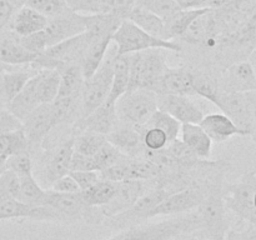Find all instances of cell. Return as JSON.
<instances>
[{
	"label": "cell",
	"mask_w": 256,
	"mask_h": 240,
	"mask_svg": "<svg viewBox=\"0 0 256 240\" xmlns=\"http://www.w3.org/2000/svg\"><path fill=\"white\" fill-rule=\"evenodd\" d=\"M245 2H252V4H256V0H245Z\"/></svg>",
	"instance_id": "cell-55"
},
{
	"label": "cell",
	"mask_w": 256,
	"mask_h": 240,
	"mask_svg": "<svg viewBox=\"0 0 256 240\" xmlns=\"http://www.w3.org/2000/svg\"><path fill=\"white\" fill-rule=\"evenodd\" d=\"M75 135L72 136V145H74V152L85 155V156H94L100 148L108 142L106 136L98 134L94 132H74Z\"/></svg>",
	"instance_id": "cell-35"
},
{
	"label": "cell",
	"mask_w": 256,
	"mask_h": 240,
	"mask_svg": "<svg viewBox=\"0 0 256 240\" xmlns=\"http://www.w3.org/2000/svg\"><path fill=\"white\" fill-rule=\"evenodd\" d=\"M5 168H6L8 170L14 172L19 178L32 174V154H30L29 152H22L10 155L6 159V165H5Z\"/></svg>",
	"instance_id": "cell-43"
},
{
	"label": "cell",
	"mask_w": 256,
	"mask_h": 240,
	"mask_svg": "<svg viewBox=\"0 0 256 240\" xmlns=\"http://www.w3.org/2000/svg\"><path fill=\"white\" fill-rule=\"evenodd\" d=\"M116 182L100 179L92 188L80 192H82V200L88 206H102L112 199V196L116 192Z\"/></svg>",
	"instance_id": "cell-32"
},
{
	"label": "cell",
	"mask_w": 256,
	"mask_h": 240,
	"mask_svg": "<svg viewBox=\"0 0 256 240\" xmlns=\"http://www.w3.org/2000/svg\"><path fill=\"white\" fill-rule=\"evenodd\" d=\"M116 55H128L149 49H164L166 52H180L182 42L178 40H162L148 34L130 20L125 19L112 35Z\"/></svg>",
	"instance_id": "cell-4"
},
{
	"label": "cell",
	"mask_w": 256,
	"mask_h": 240,
	"mask_svg": "<svg viewBox=\"0 0 256 240\" xmlns=\"http://www.w3.org/2000/svg\"><path fill=\"white\" fill-rule=\"evenodd\" d=\"M254 205H255V210H256V192H255V199H254Z\"/></svg>",
	"instance_id": "cell-56"
},
{
	"label": "cell",
	"mask_w": 256,
	"mask_h": 240,
	"mask_svg": "<svg viewBox=\"0 0 256 240\" xmlns=\"http://www.w3.org/2000/svg\"><path fill=\"white\" fill-rule=\"evenodd\" d=\"M166 50L149 49L130 54V82L128 92L146 89L156 92L160 79L166 70Z\"/></svg>",
	"instance_id": "cell-3"
},
{
	"label": "cell",
	"mask_w": 256,
	"mask_h": 240,
	"mask_svg": "<svg viewBox=\"0 0 256 240\" xmlns=\"http://www.w3.org/2000/svg\"><path fill=\"white\" fill-rule=\"evenodd\" d=\"M118 124V114L115 109L114 102H105L99 108L94 110L92 114L88 115L84 119H80L72 124L74 132H94L106 136L109 132H112Z\"/></svg>",
	"instance_id": "cell-19"
},
{
	"label": "cell",
	"mask_w": 256,
	"mask_h": 240,
	"mask_svg": "<svg viewBox=\"0 0 256 240\" xmlns=\"http://www.w3.org/2000/svg\"><path fill=\"white\" fill-rule=\"evenodd\" d=\"M139 130L142 132V144L149 152H160L170 142L166 134L158 128H139Z\"/></svg>",
	"instance_id": "cell-42"
},
{
	"label": "cell",
	"mask_w": 256,
	"mask_h": 240,
	"mask_svg": "<svg viewBox=\"0 0 256 240\" xmlns=\"http://www.w3.org/2000/svg\"><path fill=\"white\" fill-rule=\"evenodd\" d=\"M226 170L216 172L205 182V195L196 209L200 220L198 235L209 240H225L229 230L226 208L222 198V186Z\"/></svg>",
	"instance_id": "cell-1"
},
{
	"label": "cell",
	"mask_w": 256,
	"mask_h": 240,
	"mask_svg": "<svg viewBox=\"0 0 256 240\" xmlns=\"http://www.w3.org/2000/svg\"><path fill=\"white\" fill-rule=\"evenodd\" d=\"M209 8L202 9H180L175 12L172 16L165 20V28H166V39L168 40H179L192 22L196 19L202 12H208Z\"/></svg>",
	"instance_id": "cell-31"
},
{
	"label": "cell",
	"mask_w": 256,
	"mask_h": 240,
	"mask_svg": "<svg viewBox=\"0 0 256 240\" xmlns=\"http://www.w3.org/2000/svg\"><path fill=\"white\" fill-rule=\"evenodd\" d=\"M256 192V172L249 170L238 182L222 186L225 208L246 224H256L254 205Z\"/></svg>",
	"instance_id": "cell-5"
},
{
	"label": "cell",
	"mask_w": 256,
	"mask_h": 240,
	"mask_svg": "<svg viewBox=\"0 0 256 240\" xmlns=\"http://www.w3.org/2000/svg\"><path fill=\"white\" fill-rule=\"evenodd\" d=\"M220 82L222 92H256V70L249 59L228 65Z\"/></svg>",
	"instance_id": "cell-14"
},
{
	"label": "cell",
	"mask_w": 256,
	"mask_h": 240,
	"mask_svg": "<svg viewBox=\"0 0 256 240\" xmlns=\"http://www.w3.org/2000/svg\"><path fill=\"white\" fill-rule=\"evenodd\" d=\"M50 189L58 192H80L76 182H75L74 178H72L70 174H66L64 175V176L59 178L58 180H55V182H52V186H50Z\"/></svg>",
	"instance_id": "cell-47"
},
{
	"label": "cell",
	"mask_w": 256,
	"mask_h": 240,
	"mask_svg": "<svg viewBox=\"0 0 256 240\" xmlns=\"http://www.w3.org/2000/svg\"><path fill=\"white\" fill-rule=\"evenodd\" d=\"M6 2H9L16 10L26 4V0H6Z\"/></svg>",
	"instance_id": "cell-53"
},
{
	"label": "cell",
	"mask_w": 256,
	"mask_h": 240,
	"mask_svg": "<svg viewBox=\"0 0 256 240\" xmlns=\"http://www.w3.org/2000/svg\"><path fill=\"white\" fill-rule=\"evenodd\" d=\"M125 20L116 14H90L85 15V34L88 39L112 40V35Z\"/></svg>",
	"instance_id": "cell-25"
},
{
	"label": "cell",
	"mask_w": 256,
	"mask_h": 240,
	"mask_svg": "<svg viewBox=\"0 0 256 240\" xmlns=\"http://www.w3.org/2000/svg\"><path fill=\"white\" fill-rule=\"evenodd\" d=\"M20 190V178L12 170H4L0 174V196L18 199Z\"/></svg>",
	"instance_id": "cell-44"
},
{
	"label": "cell",
	"mask_w": 256,
	"mask_h": 240,
	"mask_svg": "<svg viewBox=\"0 0 256 240\" xmlns=\"http://www.w3.org/2000/svg\"><path fill=\"white\" fill-rule=\"evenodd\" d=\"M225 240H256V224H248L244 229H229Z\"/></svg>",
	"instance_id": "cell-48"
},
{
	"label": "cell",
	"mask_w": 256,
	"mask_h": 240,
	"mask_svg": "<svg viewBox=\"0 0 256 240\" xmlns=\"http://www.w3.org/2000/svg\"><path fill=\"white\" fill-rule=\"evenodd\" d=\"M248 59H249V62H252V65H254V68H255V70H256V49L252 50V54L249 55V58H248Z\"/></svg>",
	"instance_id": "cell-54"
},
{
	"label": "cell",
	"mask_w": 256,
	"mask_h": 240,
	"mask_svg": "<svg viewBox=\"0 0 256 240\" xmlns=\"http://www.w3.org/2000/svg\"><path fill=\"white\" fill-rule=\"evenodd\" d=\"M106 140L126 156L142 158L144 155L145 146L142 144V132L135 125L118 120L116 126L106 135Z\"/></svg>",
	"instance_id": "cell-17"
},
{
	"label": "cell",
	"mask_w": 256,
	"mask_h": 240,
	"mask_svg": "<svg viewBox=\"0 0 256 240\" xmlns=\"http://www.w3.org/2000/svg\"><path fill=\"white\" fill-rule=\"evenodd\" d=\"M158 109L172 115L180 124H199L204 112L196 102L185 95L156 94Z\"/></svg>",
	"instance_id": "cell-12"
},
{
	"label": "cell",
	"mask_w": 256,
	"mask_h": 240,
	"mask_svg": "<svg viewBox=\"0 0 256 240\" xmlns=\"http://www.w3.org/2000/svg\"><path fill=\"white\" fill-rule=\"evenodd\" d=\"M152 185L144 180H124L118 182V189L112 199L108 204L99 206L102 218L114 216L119 212L129 209L144 192L149 190Z\"/></svg>",
	"instance_id": "cell-15"
},
{
	"label": "cell",
	"mask_w": 256,
	"mask_h": 240,
	"mask_svg": "<svg viewBox=\"0 0 256 240\" xmlns=\"http://www.w3.org/2000/svg\"><path fill=\"white\" fill-rule=\"evenodd\" d=\"M85 32V15L75 12L72 10L50 18L46 28L42 30L48 48L58 44L62 40L70 39Z\"/></svg>",
	"instance_id": "cell-13"
},
{
	"label": "cell",
	"mask_w": 256,
	"mask_h": 240,
	"mask_svg": "<svg viewBox=\"0 0 256 240\" xmlns=\"http://www.w3.org/2000/svg\"><path fill=\"white\" fill-rule=\"evenodd\" d=\"M195 70L190 68H170L162 74L159 85L156 88V94H172L192 96L194 90Z\"/></svg>",
	"instance_id": "cell-18"
},
{
	"label": "cell",
	"mask_w": 256,
	"mask_h": 240,
	"mask_svg": "<svg viewBox=\"0 0 256 240\" xmlns=\"http://www.w3.org/2000/svg\"><path fill=\"white\" fill-rule=\"evenodd\" d=\"M25 5L42 12L48 19L55 18L58 15H62L72 10L68 6L65 0H26Z\"/></svg>",
	"instance_id": "cell-41"
},
{
	"label": "cell",
	"mask_w": 256,
	"mask_h": 240,
	"mask_svg": "<svg viewBox=\"0 0 256 240\" xmlns=\"http://www.w3.org/2000/svg\"><path fill=\"white\" fill-rule=\"evenodd\" d=\"M194 90L195 95L215 105H216L220 94H222L219 80H216L206 72H199V70H195Z\"/></svg>",
	"instance_id": "cell-36"
},
{
	"label": "cell",
	"mask_w": 256,
	"mask_h": 240,
	"mask_svg": "<svg viewBox=\"0 0 256 240\" xmlns=\"http://www.w3.org/2000/svg\"><path fill=\"white\" fill-rule=\"evenodd\" d=\"M204 195L205 182L172 192L149 212V219L160 215H180L195 212L202 204Z\"/></svg>",
	"instance_id": "cell-10"
},
{
	"label": "cell",
	"mask_w": 256,
	"mask_h": 240,
	"mask_svg": "<svg viewBox=\"0 0 256 240\" xmlns=\"http://www.w3.org/2000/svg\"><path fill=\"white\" fill-rule=\"evenodd\" d=\"M49 19L42 12L24 5L15 12L10 22V29L18 36H28L42 32L46 28Z\"/></svg>",
	"instance_id": "cell-23"
},
{
	"label": "cell",
	"mask_w": 256,
	"mask_h": 240,
	"mask_svg": "<svg viewBox=\"0 0 256 240\" xmlns=\"http://www.w3.org/2000/svg\"><path fill=\"white\" fill-rule=\"evenodd\" d=\"M199 228V215L195 210L159 222L125 228L108 240H172L179 235L198 232Z\"/></svg>",
	"instance_id": "cell-2"
},
{
	"label": "cell",
	"mask_w": 256,
	"mask_h": 240,
	"mask_svg": "<svg viewBox=\"0 0 256 240\" xmlns=\"http://www.w3.org/2000/svg\"><path fill=\"white\" fill-rule=\"evenodd\" d=\"M182 9H202L208 8L205 0H176Z\"/></svg>",
	"instance_id": "cell-50"
},
{
	"label": "cell",
	"mask_w": 256,
	"mask_h": 240,
	"mask_svg": "<svg viewBox=\"0 0 256 240\" xmlns=\"http://www.w3.org/2000/svg\"><path fill=\"white\" fill-rule=\"evenodd\" d=\"M86 35V34H85ZM88 38V36H86ZM112 39H88L86 48H85L84 55H82V62H80V68H82V75L85 79L92 76L98 68L102 65V60L106 56L108 49L112 42Z\"/></svg>",
	"instance_id": "cell-27"
},
{
	"label": "cell",
	"mask_w": 256,
	"mask_h": 240,
	"mask_svg": "<svg viewBox=\"0 0 256 240\" xmlns=\"http://www.w3.org/2000/svg\"><path fill=\"white\" fill-rule=\"evenodd\" d=\"M32 154V146H42L44 140L49 136V132L55 128L52 119V105L42 104L35 108L22 122Z\"/></svg>",
	"instance_id": "cell-16"
},
{
	"label": "cell",
	"mask_w": 256,
	"mask_h": 240,
	"mask_svg": "<svg viewBox=\"0 0 256 240\" xmlns=\"http://www.w3.org/2000/svg\"><path fill=\"white\" fill-rule=\"evenodd\" d=\"M39 54L28 50L20 42L19 36L10 30L0 32V62L6 65H30Z\"/></svg>",
	"instance_id": "cell-20"
},
{
	"label": "cell",
	"mask_w": 256,
	"mask_h": 240,
	"mask_svg": "<svg viewBox=\"0 0 256 240\" xmlns=\"http://www.w3.org/2000/svg\"><path fill=\"white\" fill-rule=\"evenodd\" d=\"M182 142L199 160H209L212 142L199 124H182Z\"/></svg>",
	"instance_id": "cell-24"
},
{
	"label": "cell",
	"mask_w": 256,
	"mask_h": 240,
	"mask_svg": "<svg viewBox=\"0 0 256 240\" xmlns=\"http://www.w3.org/2000/svg\"><path fill=\"white\" fill-rule=\"evenodd\" d=\"M256 102V92H222L216 106L226 115L248 136L252 129V112Z\"/></svg>",
	"instance_id": "cell-9"
},
{
	"label": "cell",
	"mask_w": 256,
	"mask_h": 240,
	"mask_svg": "<svg viewBox=\"0 0 256 240\" xmlns=\"http://www.w3.org/2000/svg\"><path fill=\"white\" fill-rule=\"evenodd\" d=\"M172 192H172V190L166 189V188H149V190L144 192L129 209H126L122 212H119V214L114 215V216L106 218V219H104L102 224L112 230H122L125 228L138 225L140 222L149 219V212Z\"/></svg>",
	"instance_id": "cell-8"
},
{
	"label": "cell",
	"mask_w": 256,
	"mask_h": 240,
	"mask_svg": "<svg viewBox=\"0 0 256 240\" xmlns=\"http://www.w3.org/2000/svg\"><path fill=\"white\" fill-rule=\"evenodd\" d=\"M116 56V49L106 52L102 65L90 78L84 80L80 94V119L92 114L102 102H106L112 82V65ZM79 119V120H80Z\"/></svg>",
	"instance_id": "cell-6"
},
{
	"label": "cell",
	"mask_w": 256,
	"mask_h": 240,
	"mask_svg": "<svg viewBox=\"0 0 256 240\" xmlns=\"http://www.w3.org/2000/svg\"><path fill=\"white\" fill-rule=\"evenodd\" d=\"M39 72L30 65V69L0 70V108L5 109L10 102L19 94L28 80Z\"/></svg>",
	"instance_id": "cell-21"
},
{
	"label": "cell",
	"mask_w": 256,
	"mask_h": 240,
	"mask_svg": "<svg viewBox=\"0 0 256 240\" xmlns=\"http://www.w3.org/2000/svg\"><path fill=\"white\" fill-rule=\"evenodd\" d=\"M22 44L35 54H42L48 48L46 40H45L44 32H35V34L28 35V36H19Z\"/></svg>",
	"instance_id": "cell-46"
},
{
	"label": "cell",
	"mask_w": 256,
	"mask_h": 240,
	"mask_svg": "<svg viewBox=\"0 0 256 240\" xmlns=\"http://www.w3.org/2000/svg\"><path fill=\"white\" fill-rule=\"evenodd\" d=\"M128 20L134 22L136 26L146 32L148 34L152 35L159 39H166V28H165V20L162 19L158 15L148 12V10L142 9L139 6H134L129 12L126 16Z\"/></svg>",
	"instance_id": "cell-29"
},
{
	"label": "cell",
	"mask_w": 256,
	"mask_h": 240,
	"mask_svg": "<svg viewBox=\"0 0 256 240\" xmlns=\"http://www.w3.org/2000/svg\"><path fill=\"white\" fill-rule=\"evenodd\" d=\"M74 152L72 136L62 140L52 148H45V155L42 158L44 168V180L48 186H52V182L59 178L69 174L70 162Z\"/></svg>",
	"instance_id": "cell-11"
},
{
	"label": "cell",
	"mask_w": 256,
	"mask_h": 240,
	"mask_svg": "<svg viewBox=\"0 0 256 240\" xmlns=\"http://www.w3.org/2000/svg\"><path fill=\"white\" fill-rule=\"evenodd\" d=\"M134 6L148 10L164 20H168L182 9L175 0H136Z\"/></svg>",
	"instance_id": "cell-39"
},
{
	"label": "cell",
	"mask_w": 256,
	"mask_h": 240,
	"mask_svg": "<svg viewBox=\"0 0 256 240\" xmlns=\"http://www.w3.org/2000/svg\"><path fill=\"white\" fill-rule=\"evenodd\" d=\"M172 240H209L206 238H202L200 235H198L196 232H192V234H182L179 236H175Z\"/></svg>",
	"instance_id": "cell-51"
},
{
	"label": "cell",
	"mask_w": 256,
	"mask_h": 240,
	"mask_svg": "<svg viewBox=\"0 0 256 240\" xmlns=\"http://www.w3.org/2000/svg\"><path fill=\"white\" fill-rule=\"evenodd\" d=\"M125 156H126V155L120 152L112 142H106L92 158H94L96 170L100 172H102V170L108 169V168L112 166V165L118 164V162H119L120 160L124 159Z\"/></svg>",
	"instance_id": "cell-40"
},
{
	"label": "cell",
	"mask_w": 256,
	"mask_h": 240,
	"mask_svg": "<svg viewBox=\"0 0 256 240\" xmlns=\"http://www.w3.org/2000/svg\"><path fill=\"white\" fill-rule=\"evenodd\" d=\"M130 82V54L116 55L112 65V82L108 102H114L119 100L128 92Z\"/></svg>",
	"instance_id": "cell-28"
},
{
	"label": "cell",
	"mask_w": 256,
	"mask_h": 240,
	"mask_svg": "<svg viewBox=\"0 0 256 240\" xmlns=\"http://www.w3.org/2000/svg\"><path fill=\"white\" fill-rule=\"evenodd\" d=\"M35 88L40 104H50L58 96L60 72L58 69H40L34 75Z\"/></svg>",
	"instance_id": "cell-30"
},
{
	"label": "cell",
	"mask_w": 256,
	"mask_h": 240,
	"mask_svg": "<svg viewBox=\"0 0 256 240\" xmlns=\"http://www.w3.org/2000/svg\"><path fill=\"white\" fill-rule=\"evenodd\" d=\"M15 12H16V9L9 2L0 0V32H4L5 28L10 25Z\"/></svg>",
	"instance_id": "cell-49"
},
{
	"label": "cell",
	"mask_w": 256,
	"mask_h": 240,
	"mask_svg": "<svg viewBox=\"0 0 256 240\" xmlns=\"http://www.w3.org/2000/svg\"><path fill=\"white\" fill-rule=\"evenodd\" d=\"M40 104L39 99H38L36 94V88H35V79L34 75L28 80V82L25 84V86L22 88L19 92V94L12 100V102L8 104V106L5 108L6 110H9L15 118L22 122L35 108H38Z\"/></svg>",
	"instance_id": "cell-26"
},
{
	"label": "cell",
	"mask_w": 256,
	"mask_h": 240,
	"mask_svg": "<svg viewBox=\"0 0 256 240\" xmlns=\"http://www.w3.org/2000/svg\"><path fill=\"white\" fill-rule=\"evenodd\" d=\"M60 72V85L58 96H74L82 94L84 85V75L79 65H69ZM56 96V98H58Z\"/></svg>",
	"instance_id": "cell-33"
},
{
	"label": "cell",
	"mask_w": 256,
	"mask_h": 240,
	"mask_svg": "<svg viewBox=\"0 0 256 240\" xmlns=\"http://www.w3.org/2000/svg\"><path fill=\"white\" fill-rule=\"evenodd\" d=\"M139 128H158L166 134L169 142H172V140L179 138L182 124L176 119H174L172 115L158 109L155 114L150 118L149 122Z\"/></svg>",
	"instance_id": "cell-37"
},
{
	"label": "cell",
	"mask_w": 256,
	"mask_h": 240,
	"mask_svg": "<svg viewBox=\"0 0 256 240\" xmlns=\"http://www.w3.org/2000/svg\"><path fill=\"white\" fill-rule=\"evenodd\" d=\"M46 199V189L35 179L34 174L25 175L20 178V190L18 200L30 205V206H40L44 205Z\"/></svg>",
	"instance_id": "cell-34"
},
{
	"label": "cell",
	"mask_w": 256,
	"mask_h": 240,
	"mask_svg": "<svg viewBox=\"0 0 256 240\" xmlns=\"http://www.w3.org/2000/svg\"><path fill=\"white\" fill-rule=\"evenodd\" d=\"M118 120L126 124L142 126L158 110L156 92L146 89L126 92L115 104Z\"/></svg>",
	"instance_id": "cell-7"
},
{
	"label": "cell",
	"mask_w": 256,
	"mask_h": 240,
	"mask_svg": "<svg viewBox=\"0 0 256 240\" xmlns=\"http://www.w3.org/2000/svg\"><path fill=\"white\" fill-rule=\"evenodd\" d=\"M250 136L252 138V140H254L256 145V102L254 105V112H252V134H250Z\"/></svg>",
	"instance_id": "cell-52"
},
{
	"label": "cell",
	"mask_w": 256,
	"mask_h": 240,
	"mask_svg": "<svg viewBox=\"0 0 256 240\" xmlns=\"http://www.w3.org/2000/svg\"><path fill=\"white\" fill-rule=\"evenodd\" d=\"M199 125L212 139V142H225L235 135L245 136L244 132L222 112V114L212 112V114L204 115Z\"/></svg>",
	"instance_id": "cell-22"
},
{
	"label": "cell",
	"mask_w": 256,
	"mask_h": 240,
	"mask_svg": "<svg viewBox=\"0 0 256 240\" xmlns=\"http://www.w3.org/2000/svg\"><path fill=\"white\" fill-rule=\"evenodd\" d=\"M32 206L9 196H0V222L12 219H29Z\"/></svg>",
	"instance_id": "cell-38"
},
{
	"label": "cell",
	"mask_w": 256,
	"mask_h": 240,
	"mask_svg": "<svg viewBox=\"0 0 256 240\" xmlns=\"http://www.w3.org/2000/svg\"><path fill=\"white\" fill-rule=\"evenodd\" d=\"M69 174L74 178L80 192L88 190L100 180L99 172H94V170H88V172H69Z\"/></svg>",
	"instance_id": "cell-45"
}]
</instances>
